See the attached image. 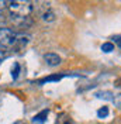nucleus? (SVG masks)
Segmentation results:
<instances>
[{
  "mask_svg": "<svg viewBox=\"0 0 121 124\" xmlns=\"http://www.w3.org/2000/svg\"><path fill=\"white\" fill-rule=\"evenodd\" d=\"M6 7L10 10V16L13 17H30L34 10V3L23 1V0H13V1H6Z\"/></svg>",
  "mask_w": 121,
  "mask_h": 124,
  "instance_id": "obj_1",
  "label": "nucleus"
},
{
  "mask_svg": "<svg viewBox=\"0 0 121 124\" xmlns=\"http://www.w3.org/2000/svg\"><path fill=\"white\" fill-rule=\"evenodd\" d=\"M15 32H13V30L10 28H1L0 27V44L1 45H6V46H13L15 41Z\"/></svg>",
  "mask_w": 121,
  "mask_h": 124,
  "instance_id": "obj_2",
  "label": "nucleus"
},
{
  "mask_svg": "<svg viewBox=\"0 0 121 124\" xmlns=\"http://www.w3.org/2000/svg\"><path fill=\"white\" fill-rule=\"evenodd\" d=\"M10 17H11L13 24H15L20 28H28L32 24V20H31L30 17H13V16H10Z\"/></svg>",
  "mask_w": 121,
  "mask_h": 124,
  "instance_id": "obj_3",
  "label": "nucleus"
},
{
  "mask_svg": "<svg viewBox=\"0 0 121 124\" xmlns=\"http://www.w3.org/2000/svg\"><path fill=\"white\" fill-rule=\"evenodd\" d=\"M44 61L49 66H56L60 63V56L58 54H53V52H48V54L44 55Z\"/></svg>",
  "mask_w": 121,
  "mask_h": 124,
  "instance_id": "obj_4",
  "label": "nucleus"
},
{
  "mask_svg": "<svg viewBox=\"0 0 121 124\" xmlns=\"http://www.w3.org/2000/svg\"><path fill=\"white\" fill-rule=\"evenodd\" d=\"M28 39H30L28 37H24V35H15V41L13 44V48L17 49V51H20L21 48H24L28 44Z\"/></svg>",
  "mask_w": 121,
  "mask_h": 124,
  "instance_id": "obj_5",
  "label": "nucleus"
},
{
  "mask_svg": "<svg viewBox=\"0 0 121 124\" xmlns=\"http://www.w3.org/2000/svg\"><path fill=\"white\" fill-rule=\"evenodd\" d=\"M48 113H49V110H48V108L42 110L41 113H38L37 116H34L32 121H34L35 124H42L44 121H45V118H46V116H48Z\"/></svg>",
  "mask_w": 121,
  "mask_h": 124,
  "instance_id": "obj_6",
  "label": "nucleus"
},
{
  "mask_svg": "<svg viewBox=\"0 0 121 124\" xmlns=\"http://www.w3.org/2000/svg\"><path fill=\"white\" fill-rule=\"evenodd\" d=\"M41 18H42V21H46V23H51L55 20V13H53L52 10H45V11H42L41 13Z\"/></svg>",
  "mask_w": 121,
  "mask_h": 124,
  "instance_id": "obj_7",
  "label": "nucleus"
},
{
  "mask_svg": "<svg viewBox=\"0 0 121 124\" xmlns=\"http://www.w3.org/2000/svg\"><path fill=\"white\" fill-rule=\"evenodd\" d=\"M72 118L69 116L68 113H60L58 118H56V124H72Z\"/></svg>",
  "mask_w": 121,
  "mask_h": 124,
  "instance_id": "obj_8",
  "label": "nucleus"
},
{
  "mask_svg": "<svg viewBox=\"0 0 121 124\" xmlns=\"http://www.w3.org/2000/svg\"><path fill=\"white\" fill-rule=\"evenodd\" d=\"M62 75H53V76H48V78H44V79H41L39 80V85H42V83H45V82H52V80H59Z\"/></svg>",
  "mask_w": 121,
  "mask_h": 124,
  "instance_id": "obj_9",
  "label": "nucleus"
},
{
  "mask_svg": "<svg viewBox=\"0 0 121 124\" xmlns=\"http://www.w3.org/2000/svg\"><path fill=\"white\" fill-rule=\"evenodd\" d=\"M101 51L103 52H111V51H114V44L113 42H104L101 45Z\"/></svg>",
  "mask_w": 121,
  "mask_h": 124,
  "instance_id": "obj_10",
  "label": "nucleus"
},
{
  "mask_svg": "<svg viewBox=\"0 0 121 124\" xmlns=\"http://www.w3.org/2000/svg\"><path fill=\"white\" fill-rule=\"evenodd\" d=\"M97 116L100 117V118H104V117H107V116H108V107H106V106H104V107H101L97 111Z\"/></svg>",
  "mask_w": 121,
  "mask_h": 124,
  "instance_id": "obj_11",
  "label": "nucleus"
},
{
  "mask_svg": "<svg viewBox=\"0 0 121 124\" xmlns=\"http://www.w3.org/2000/svg\"><path fill=\"white\" fill-rule=\"evenodd\" d=\"M111 100H113V103L115 104V107H118V108L121 110V93L115 94V96H114V97L111 99Z\"/></svg>",
  "mask_w": 121,
  "mask_h": 124,
  "instance_id": "obj_12",
  "label": "nucleus"
},
{
  "mask_svg": "<svg viewBox=\"0 0 121 124\" xmlns=\"http://www.w3.org/2000/svg\"><path fill=\"white\" fill-rule=\"evenodd\" d=\"M7 14L3 11V10H0V25H3V24H6L7 23Z\"/></svg>",
  "mask_w": 121,
  "mask_h": 124,
  "instance_id": "obj_13",
  "label": "nucleus"
},
{
  "mask_svg": "<svg viewBox=\"0 0 121 124\" xmlns=\"http://www.w3.org/2000/svg\"><path fill=\"white\" fill-rule=\"evenodd\" d=\"M7 52H8V46L1 45V44H0V58L4 56V55H7Z\"/></svg>",
  "mask_w": 121,
  "mask_h": 124,
  "instance_id": "obj_14",
  "label": "nucleus"
},
{
  "mask_svg": "<svg viewBox=\"0 0 121 124\" xmlns=\"http://www.w3.org/2000/svg\"><path fill=\"white\" fill-rule=\"evenodd\" d=\"M113 39H114V42H115V44L121 48V35H114Z\"/></svg>",
  "mask_w": 121,
  "mask_h": 124,
  "instance_id": "obj_15",
  "label": "nucleus"
},
{
  "mask_svg": "<svg viewBox=\"0 0 121 124\" xmlns=\"http://www.w3.org/2000/svg\"><path fill=\"white\" fill-rule=\"evenodd\" d=\"M18 70H20V66H18V63H15L14 65V72H13V73H14V75H13V78H17V75H18Z\"/></svg>",
  "mask_w": 121,
  "mask_h": 124,
  "instance_id": "obj_16",
  "label": "nucleus"
},
{
  "mask_svg": "<svg viewBox=\"0 0 121 124\" xmlns=\"http://www.w3.org/2000/svg\"><path fill=\"white\" fill-rule=\"evenodd\" d=\"M114 86H117V87H121V78H118V79L114 82Z\"/></svg>",
  "mask_w": 121,
  "mask_h": 124,
  "instance_id": "obj_17",
  "label": "nucleus"
}]
</instances>
